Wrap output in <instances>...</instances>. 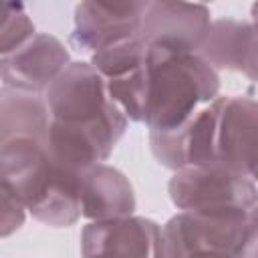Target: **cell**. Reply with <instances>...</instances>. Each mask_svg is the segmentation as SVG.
I'll list each match as a JSON object with an SVG mask.
<instances>
[{
  "label": "cell",
  "instance_id": "cell-17",
  "mask_svg": "<svg viewBox=\"0 0 258 258\" xmlns=\"http://www.w3.org/2000/svg\"><path fill=\"white\" fill-rule=\"evenodd\" d=\"M240 258H258V206L248 212V232Z\"/></svg>",
  "mask_w": 258,
  "mask_h": 258
},
{
  "label": "cell",
  "instance_id": "cell-4",
  "mask_svg": "<svg viewBox=\"0 0 258 258\" xmlns=\"http://www.w3.org/2000/svg\"><path fill=\"white\" fill-rule=\"evenodd\" d=\"M248 232V210H185L161 226V258L218 252L240 258Z\"/></svg>",
  "mask_w": 258,
  "mask_h": 258
},
{
  "label": "cell",
  "instance_id": "cell-3",
  "mask_svg": "<svg viewBox=\"0 0 258 258\" xmlns=\"http://www.w3.org/2000/svg\"><path fill=\"white\" fill-rule=\"evenodd\" d=\"M50 121L87 129L111 149L127 129V117L107 95L105 77L91 62H71L44 91Z\"/></svg>",
  "mask_w": 258,
  "mask_h": 258
},
{
  "label": "cell",
  "instance_id": "cell-11",
  "mask_svg": "<svg viewBox=\"0 0 258 258\" xmlns=\"http://www.w3.org/2000/svg\"><path fill=\"white\" fill-rule=\"evenodd\" d=\"M200 54L216 71H238L258 83V30L252 22L214 20Z\"/></svg>",
  "mask_w": 258,
  "mask_h": 258
},
{
  "label": "cell",
  "instance_id": "cell-15",
  "mask_svg": "<svg viewBox=\"0 0 258 258\" xmlns=\"http://www.w3.org/2000/svg\"><path fill=\"white\" fill-rule=\"evenodd\" d=\"M2 48L0 54L8 56L24 46L36 32L20 4H2Z\"/></svg>",
  "mask_w": 258,
  "mask_h": 258
},
{
  "label": "cell",
  "instance_id": "cell-13",
  "mask_svg": "<svg viewBox=\"0 0 258 258\" xmlns=\"http://www.w3.org/2000/svg\"><path fill=\"white\" fill-rule=\"evenodd\" d=\"M50 113L44 95L22 93L2 87L0 97V143L12 139H34L46 145Z\"/></svg>",
  "mask_w": 258,
  "mask_h": 258
},
{
  "label": "cell",
  "instance_id": "cell-7",
  "mask_svg": "<svg viewBox=\"0 0 258 258\" xmlns=\"http://www.w3.org/2000/svg\"><path fill=\"white\" fill-rule=\"evenodd\" d=\"M81 258H161V226L139 216L89 222L81 232Z\"/></svg>",
  "mask_w": 258,
  "mask_h": 258
},
{
  "label": "cell",
  "instance_id": "cell-5",
  "mask_svg": "<svg viewBox=\"0 0 258 258\" xmlns=\"http://www.w3.org/2000/svg\"><path fill=\"white\" fill-rule=\"evenodd\" d=\"M212 109V167H224L256 181L258 175V101L226 95Z\"/></svg>",
  "mask_w": 258,
  "mask_h": 258
},
{
  "label": "cell",
  "instance_id": "cell-6",
  "mask_svg": "<svg viewBox=\"0 0 258 258\" xmlns=\"http://www.w3.org/2000/svg\"><path fill=\"white\" fill-rule=\"evenodd\" d=\"M169 200L179 210L238 208L258 206V183L242 173L224 167H183L167 183Z\"/></svg>",
  "mask_w": 258,
  "mask_h": 258
},
{
  "label": "cell",
  "instance_id": "cell-9",
  "mask_svg": "<svg viewBox=\"0 0 258 258\" xmlns=\"http://www.w3.org/2000/svg\"><path fill=\"white\" fill-rule=\"evenodd\" d=\"M147 2L105 4L81 2L75 8L71 44L83 52H99L111 44L139 36Z\"/></svg>",
  "mask_w": 258,
  "mask_h": 258
},
{
  "label": "cell",
  "instance_id": "cell-20",
  "mask_svg": "<svg viewBox=\"0 0 258 258\" xmlns=\"http://www.w3.org/2000/svg\"><path fill=\"white\" fill-rule=\"evenodd\" d=\"M256 183H258V175H256Z\"/></svg>",
  "mask_w": 258,
  "mask_h": 258
},
{
  "label": "cell",
  "instance_id": "cell-18",
  "mask_svg": "<svg viewBox=\"0 0 258 258\" xmlns=\"http://www.w3.org/2000/svg\"><path fill=\"white\" fill-rule=\"evenodd\" d=\"M189 258H236V256H230V254H218V252H206V254H194Z\"/></svg>",
  "mask_w": 258,
  "mask_h": 258
},
{
  "label": "cell",
  "instance_id": "cell-14",
  "mask_svg": "<svg viewBox=\"0 0 258 258\" xmlns=\"http://www.w3.org/2000/svg\"><path fill=\"white\" fill-rule=\"evenodd\" d=\"M145 56L147 46L139 36H135L91 54V64L105 77V81H109L139 69L145 62Z\"/></svg>",
  "mask_w": 258,
  "mask_h": 258
},
{
  "label": "cell",
  "instance_id": "cell-16",
  "mask_svg": "<svg viewBox=\"0 0 258 258\" xmlns=\"http://www.w3.org/2000/svg\"><path fill=\"white\" fill-rule=\"evenodd\" d=\"M24 204L8 189L2 185V236L8 238L12 232L20 230L24 224Z\"/></svg>",
  "mask_w": 258,
  "mask_h": 258
},
{
  "label": "cell",
  "instance_id": "cell-19",
  "mask_svg": "<svg viewBox=\"0 0 258 258\" xmlns=\"http://www.w3.org/2000/svg\"><path fill=\"white\" fill-rule=\"evenodd\" d=\"M250 10H252V24H254V28L258 30V2H256V4H252V8H250Z\"/></svg>",
  "mask_w": 258,
  "mask_h": 258
},
{
  "label": "cell",
  "instance_id": "cell-12",
  "mask_svg": "<svg viewBox=\"0 0 258 258\" xmlns=\"http://www.w3.org/2000/svg\"><path fill=\"white\" fill-rule=\"evenodd\" d=\"M135 206L133 185L117 167L97 163L85 173L81 189L83 218L91 222L129 218L133 216Z\"/></svg>",
  "mask_w": 258,
  "mask_h": 258
},
{
  "label": "cell",
  "instance_id": "cell-2",
  "mask_svg": "<svg viewBox=\"0 0 258 258\" xmlns=\"http://www.w3.org/2000/svg\"><path fill=\"white\" fill-rule=\"evenodd\" d=\"M2 145V185L8 187L38 222L69 228L81 216L83 177L56 165L44 143L12 139Z\"/></svg>",
  "mask_w": 258,
  "mask_h": 258
},
{
  "label": "cell",
  "instance_id": "cell-1",
  "mask_svg": "<svg viewBox=\"0 0 258 258\" xmlns=\"http://www.w3.org/2000/svg\"><path fill=\"white\" fill-rule=\"evenodd\" d=\"M143 71V123L149 131H175L220 97L218 71L200 52L147 46Z\"/></svg>",
  "mask_w": 258,
  "mask_h": 258
},
{
  "label": "cell",
  "instance_id": "cell-10",
  "mask_svg": "<svg viewBox=\"0 0 258 258\" xmlns=\"http://www.w3.org/2000/svg\"><path fill=\"white\" fill-rule=\"evenodd\" d=\"M71 64L67 46L44 32H36L24 46L2 56V87L44 95V91Z\"/></svg>",
  "mask_w": 258,
  "mask_h": 258
},
{
  "label": "cell",
  "instance_id": "cell-8",
  "mask_svg": "<svg viewBox=\"0 0 258 258\" xmlns=\"http://www.w3.org/2000/svg\"><path fill=\"white\" fill-rule=\"evenodd\" d=\"M212 20L204 4L147 2L139 38L145 46L200 52Z\"/></svg>",
  "mask_w": 258,
  "mask_h": 258
}]
</instances>
